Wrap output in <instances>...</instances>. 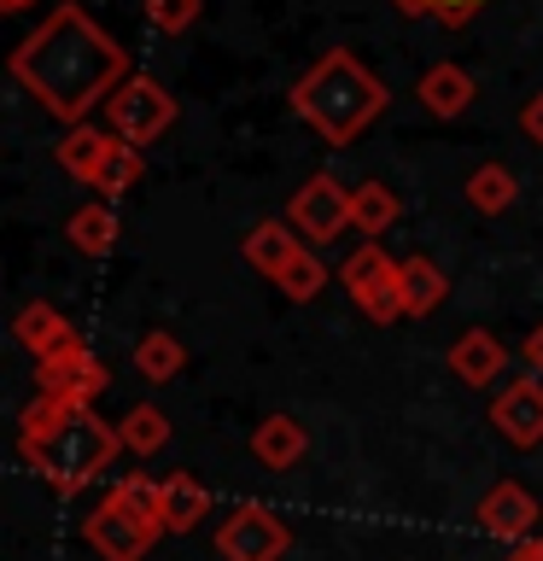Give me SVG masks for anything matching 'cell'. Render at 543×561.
<instances>
[{
	"mask_svg": "<svg viewBox=\"0 0 543 561\" xmlns=\"http://www.w3.org/2000/svg\"><path fill=\"white\" fill-rule=\"evenodd\" d=\"M397 7H403V12H427V0H397Z\"/></svg>",
	"mask_w": 543,
	"mask_h": 561,
	"instance_id": "cell-32",
	"label": "cell"
},
{
	"mask_svg": "<svg viewBox=\"0 0 543 561\" xmlns=\"http://www.w3.org/2000/svg\"><path fill=\"white\" fill-rule=\"evenodd\" d=\"M490 421H497V433L508 438V445L532 450L543 438V386L538 380H515L497 403H490Z\"/></svg>",
	"mask_w": 543,
	"mask_h": 561,
	"instance_id": "cell-11",
	"label": "cell"
},
{
	"mask_svg": "<svg viewBox=\"0 0 543 561\" xmlns=\"http://www.w3.org/2000/svg\"><path fill=\"white\" fill-rule=\"evenodd\" d=\"M158 515H164V533H193L210 515V485H199L193 473H164L158 480Z\"/></svg>",
	"mask_w": 543,
	"mask_h": 561,
	"instance_id": "cell-12",
	"label": "cell"
},
{
	"mask_svg": "<svg viewBox=\"0 0 543 561\" xmlns=\"http://www.w3.org/2000/svg\"><path fill=\"white\" fill-rule=\"evenodd\" d=\"M304 450H310L304 421H292V415H269V421H257V433H252V456H257L263 468H298V462H304Z\"/></svg>",
	"mask_w": 543,
	"mask_h": 561,
	"instance_id": "cell-14",
	"label": "cell"
},
{
	"mask_svg": "<svg viewBox=\"0 0 543 561\" xmlns=\"http://www.w3.org/2000/svg\"><path fill=\"white\" fill-rule=\"evenodd\" d=\"M292 105H298V117H310L327 140H350L368 117H380L385 88H380V77H368L350 53H327V59L292 88Z\"/></svg>",
	"mask_w": 543,
	"mask_h": 561,
	"instance_id": "cell-3",
	"label": "cell"
},
{
	"mask_svg": "<svg viewBox=\"0 0 543 561\" xmlns=\"http://www.w3.org/2000/svg\"><path fill=\"white\" fill-rule=\"evenodd\" d=\"M508 561H538V550H532V538H525V543H515V550H508Z\"/></svg>",
	"mask_w": 543,
	"mask_h": 561,
	"instance_id": "cell-31",
	"label": "cell"
},
{
	"mask_svg": "<svg viewBox=\"0 0 543 561\" xmlns=\"http://www.w3.org/2000/svg\"><path fill=\"white\" fill-rule=\"evenodd\" d=\"M18 445H24L30 468L42 473L53 491H65V497H70V491H82L123 450L117 427L94 415V403H59V398H35V410L24 415Z\"/></svg>",
	"mask_w": 543,
	"mask_h": 561,
	"instance_id": "cell-2",
	"label": "cell"
},
{
	"mask_svg": "<svg viewBox=\"0 0 543 561\" xmlns=\"http://www.w3.org/2000/svg\"><path fill=\"white\" fill-rule=\"evenodd\" d=\"M339 280H345V293L357 298V310H368L374 322H397V316H409V310H403V263H392L380 245L350 252Z\"/></svg>",
	"mask_w": 543,
	"mask_h": 561,
	"instance_id": "cell-5",
	"label": "cell"
},
{
	"mask_svg": "<svg viewBox=\"0 0 543 561\" xmlns=\"http://www.w3.org/2000/svg\"><path fill=\"white\" fill-rule=\"evenodd\" d=\"M117 445L123 450H135V456H152V450H164L170 445V421L158 403H140V410H129L117 421Z\"/></svg>",
	"mask_w": 543,
	"mask_h": 561,
	"instance_id": "cell-21",
	"label": "cell"
},
{
	"mask_svg": "<svg viewBox=\"0 0 543 561\" xmlns=\"http://www.w3.org/2000/svg\"><path fill=\"white\" fill-rule=\"evenodd\" d=\"M12 70H18V82L35 88V100H42L47 112L77 123L88 105H94V94H105V88L123 77V47L105 30L88 24L77 7H59L12 53Z\"/></svg>",
	"mask_w": 543,
	"mask_h": 561,
	"instance_id": "cell-1",
	"label": "cell"
},
{
	"mask_svg": "<svg viewBox=\"0 0 543 561\" xmlns=\"http://www.w3.org/2000/svg\"><path fill=\"white\" fill-rule=\"evenodd\" d=\"M82 538L94 543L100 561H140L164 538V515H158V480L129 473L105 491V503L82 520Z\"/></svg>",
	"mask_w": 543,
	"mask_h": 561,
	"instance_id": "cell-4",
	"label": "cell"
},
{
	"mask_svg": "<svg viewBox=\"0 0 543 561\" xmlns=\"http://www.w3.org/2000/svg\"><path fill=\"white\" fill-rule=\"evenodd\" d=\"M322 280H327V263H322V257H315V252H298V257L287 263V275H280V280H275V287H280V293H287V298H292V305H310V298H315V293H322Z\"/></svg>",
	"mask_w": 543,
	"mask_h": 561,
	"instance_id": "cell-26",
	"label": "cell"
},
{
	"mask_svg": "<svg viewBox=\"0 0 543 561\" xmlns=\"http://www.w3.org/2000/svg\"><path fill=\"white\" fill-rule=\"evenodd\" d=\"M444 305V270L432 257H403V310L427 316Z\"/></svg>",
	"mask_w": 543,
	"mask_h": 561,
	"instance_id": "cell-20",
	"label": "cell"
},
{
	"mask_svg": "<svg viewBox=\"0 0 543 561\" xmlns=\"http://www.w3.org/2000/svg\"><path fill=\"white\" fill-rule=\"evenodd\" d=\"M525 368H532V375H543V322L525 333Z\"/></svg>",
	"mask_w": 543,
	"mask_h": 561,
	"instance_id": "cell-29",
	"label": "cell"
},
{
	"mask_svg": "<svg viewBox=\"0 0 543 561\" xmlns=\"http://www.w3.org/2000/svg\"><path fill=\"white\" fill-rule=\"evenodd\" d=\"M502 357H508L502 340H497V333H485V328H467L462 340L450 345V368H455V375H462L467 386L497 380V375H502Z\"/></svg>",
	"mask_w": 543,
	"mask_h": 561,
	"instance_id": "cell-15",
	"label": "cell"
},
{
	"mask_svg": "<svg viewBox=\"0 0 543 561\" xmlns=\"http://www.w3.org/2000/svg\"><path fill=\"white\" fill-rule=\"evenodd\" d=\"M287 550H292L287 520L263 503H240L234 515L217 526V556L222 561H280Z\"/></svg>",
	"mask_w": 543,
	"mask_h": 561,
	"instance_id": "cell-6",
	"label": "cell"
},
{
	"mask_svg": "<svg viewBox=\"0 0 543 561\" xmlns=\"http://www.w3.org/2000/svg\"><path fill=\"white\" fill-rule=\"evenodd\" d=\"M170 123H175V100L152 77H129L112 94V129H117V140H129V147H147V140H158Z\"/></svg>",
	"mask_w": 543,
	"mask_h": 561,
	"instance_id": "cell-7",
	"label": "cell"
},
{
	"mask_svg": "<svg viewBox=\"0 0 543 561\" xmlns=\"http://www.w3.org/2000/svg\"><path fill=\"white\" fill-rule=\"evenodd\" d=\"M135 182H140V147H129V140H112V152H105L94 187L105 193V199H117V193H129Z\"/></svg>",
	"mask_w": 543,
	"mask_h": 561,
	"instance_id": "cell-25",
	"label": "cell"
},
{
	"mask_svg": "<svg viewBox=\"0 0 543 561\" xmlns=\"http://www.w3.org/2000/svg\"><path fill=\"white\" fill-rule=\"evenodd\" d=\"M147 18H152V30L182 35L193 18H199V0H147Z\"/></svg>",
	"mask_w": 543,
	"mask_h": 561,
	"instance_id": "cell-27",
	"label": "cell"
},
{
	"mask_svg": "<svg viewBox=\"0 0 543 561\" xmlns=\"http://www.w3.org/2000/svg\"><path fill=\"white\" fill-rule=\"evenodd\" d=\"M350 217H357L362 234H385V228L397 222V193L385 182H362L350 187Z\"/></svg>",
	"mask_w": 543,
	"mask_h": 561,
	"instance_id": "cell-24",
	"label": "cell"
},
{
	"mask_svg": "<svg viewBox=\"0 0 543 561\" xmlns=\"http://www.w3.org/2000/svg\"><path fill=\"white\" fill-rule=\"evenodd\" d=\"M70 245L88 257H105L117 245V210L112 205H82L77 217H70Z\"/></svg>",
	"mask_w": 543,
	"mask_h": 561,
	"instance_id": "cell-23",
	"label": "cell"
},
{
	"mask_svg": "<svg viewBox=\"0 0 543 561\" xmlns=\"http://www.w3.org/2000/svg\"><path fill=\"white\" fill-rule=\"evenodd\" d=\"M105 152H112V140H105L100 129H88V123H77V129L59 140V170L94 187V175H100V164H105Z\"/></svg>",
	"mask_w": 543,
	"mask_h": 561,
	"instance_id": "cell-18",
	"label": "cell"
},
{
	"mask_svg": "<svg viewBox=\"0 0 543 561\" xmlns=\"http://www.w3.org/2000/svg\"><path fill=\"white\" fill-rule=\"evenodd\" d=\"M0 7H30V0H0Z\"/></svg>",
	"mask_w": 543,
	"mask_h": 561,
	"instance_id": "cell-34",
	"label": "cell"
},
{
	"mask_svg": "<svg viewBox=\"0 0 543 561\" xmlns=\"http://www.w3.org/2000/svg\"><path fill=\"white\" fill-rule=\"evenodd\" d=\"M12 333H18V345L35 351L42 363L65 357V351H77V333L65 328V316L53 310V305H24V310H18V322H12Z\"/></svg>",
	"mask_w": 543,
	"mask_h": 561,
	"instance_id": "cell-13",
	"label": "cell"
},
{
	"mask_svg": "<svg viewBox=\"0 0 543 561\" xmlns=\"http://www.w3.org/2000/svg\"><path fill=\"white\" fill-rule=\"evenodd\" d=\"M515 193H520V182H515V170H502V164H480L467 175V205L485 210V217H502V210L515 205Z\"/></svg>",
	"mask_w": 543,
	"mask_h": 561,
	"instance_id": "cell-22",
	"label": "cell"
},
{
	"mask_svg": "<svg viewBox=\"0 0 543 561\" xmlns=\"http://www.w3.org/2000/svg\"><path fill=\"white\" fill-rule=\"evenodd\" d=\"M292 228L310 240H333L345 228H357V217H350V187H339L333 175H310L292 199Z\"/></svg>",
	"mask_w": 543,
	"mask_h": 561,
	"instance_id": "cell-8",
	"label": "cell"
},
{
	"mask_svg": "<svg viewBox=\"0 0 543 561\" xmlns=\"http://www.w3.org/2000/svg\"><path fill=\"white\" fill-rule=\"evenodd\" d=\"M420 105H427L432 117H462L467 105H473V77L462 65H432L427 77H420Z\"/></svg>",
	"mask_w": 543,
	"mask_h": 561,
	"instance_id": "cell-17",
	"label": "cell"
},
{
	"mask_svg": "<svg viewBox=\"0 0 543 561\" xmlns=\"http://www.w3.org/2000/svg\"><path fill=\"white\" fill-rule=\"evenodd\" d=\"M520 129H525V140H538V147H543V94H532V100H525V112H520Z\"/></svg>",
	"mask_w": 543,
	"mask_h": 561,
	"instance_id": "cell-28",
	"label": "cell"
},
{
	"mask_svg": "<svg viewBox=\"0 0 543 561\" xmlns=\"http://www.w3.org/2000/svg\"><path fill=\"white\" fill-rule=\"evenodd\" d=\"M135 368H140L147 380H175V375L187 368V345L175 340L170 328H152L147 340L135 345Z\"/></svg>",
	"mask_w": 543,
	"mask_h": 561,
	"instance_id": "cell-19",
	"label": "cell"
},
{
	"mask_svg": "<svg viewBox=\"0 0 543 561\" xmlns=\"http://www.w3.org/2000/svg\"><path fill=\"white\" fill-rule=\"evenodd\" d=\"M480 0H427V12H438V18H467Z\"/></svg>",
	"mask_w": 543,
	"mask_h": 561,
	"instance_id": "cell-30",
	"label": "cell"
},
{
	"mask_svg": "<svg viewBox=\"0 0 543 561\" xmlns=\"http://www.w3.org/2000/svg\"><path fill=\"white\" fill-rule=\"evenodd\" d=\"M42 398H59V403H94L100 398V386H105V368H100V357L94 351H65V357H53V363H42Z\"/></svg>",
	"mask_w": 543,
	"mask_h": 561,
	"instance_id": "cell-10",
	"label": "cell"
},
{
	"mask_svg": "<svg viewBox=\"0 0 543 561\" xmlns=\"http://www.w3.org/2000/svg\"><path fill=\"white\" fill-rule=\"evenodd\" d=\"M304 252V245H298V234L287 222H257L252 234H245V263H252L257 275H269V280H280L287 275V263Z\"/></svg>",
	"mask_w": 543,
	"mask_h": 561,
	"instance_id": "cell-16",
	"label": "cell"
},
{
	"mask_svg": "<svg viewBox=\"0 0 543 561\" xmlns=\"http://www.w3.org/2000/svg\"><path fill=\"white\" fill-rule=\"evenodd\" d=\"M480 533L502 538L508 550L525 543V538H538V497L525 485H515V480L490 485L485 497H480Z\"/></svg>",
	"mask_w": 543,
	"mask_h": 561,
	"instance_id": "cell-9",
	"label": "cell"
},
{
	"mask_svg": "<svg viewBox=\"0 0 543 561\" xmlns=\"http://www.w3.org/2000/svg\"><path fill=\"white\" fill-rule=\"evenodd\" d=\"M532 550H538V561H543V533H538V538H532Z\"/></svg>",
	"mask_w": 543,
	"mask_h": 561,
	"instance_id": "cell-33",
	"label": "cell"
}]
</instances>
